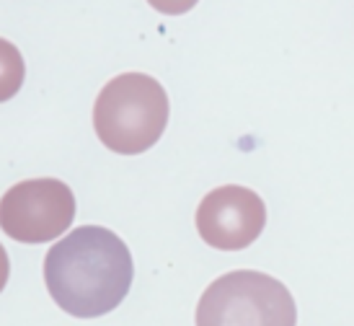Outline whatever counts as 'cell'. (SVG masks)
Wrapping results in <instances>:
<instances>
[{"label":"cell","mask_w":354,"mask_h":326,"mask_svg":"<svg viewBox=\"0 0 354 326\" xmlns=\"http://www.w3.org/2000/svg\"><path fill=\"white\" fill-rule=\"evenodd\" d=\"M135 264L127 244L101 226H80L47 251L44 282L65 314L104 316L127 298Z\"/></svg>","instance_id":"1"},{"label":"cell","mask_w":354,"mask_h":326,"mask_svg":"<svg viewBox=\"0 0 354 326\" xmlns=\"http://www.w3.org/2000/svg\"><path fill=\"white\" fill-rule=\"evenodd\" d=\"M168 125L166 89L145 73H122L101 89L93 107L99 140L119 156H140Z\"/></svg>","instance_id":"2"},{"label":"cell","mask_w":354,"mask_h":326,"mask_svg":"<svg viewBox=\"0 0 354 326\" xmlns=\"http://www.w3.org/2000/svg\"><path fill=\"white\" fill-rule=\"evenodd\" d=\"M297 308L279 280L238 269L217 277L202 293L197 326H295Z\"/></svg>","instance_id":"3"},{"label":"cell","mask_w":354,"mask_h":326,"mask_svg":"<svg viewBox=\"0 0 354 326\" xmlns=\"http://www.w3.org/2000/svg\"><path fill=\"white\" fill-rule=\"evenodd\" d=\"M75 217L73 189L59 179H26L0 197V228L19 244L59 238Z\"/></svg>","instance_id":"4"},{"label":"cell","mask_w":354,"mask_h":326,"mask_svg":"<svg viewBox=\"0 0 354 326\" xmlns=\"http://www.w3.org/2000/svg\"><path fill=\"white\" fill-rule=\"evenodd\" d=\"M266 226L264 199L254 189L227 184L207 194L197 208L202 241L220 251H241L261 236Z\"/></svg>","instance_id":"5"},{"label":"cell","mask_w":354,"mask_h":326,"mask_svg":"<svg viewBox=\"0 0 354 326\" xmlns=\"http://www.w3.org/2000/svg\"><path fill=\"white\" fill-rule=\"evenodd\" d=\"M24 75H26V65L16 44L0 37V104L10 101L24 86Z\"/></svg>","instance_id":"6"},{"label":"cell","mask_w":354,"mask_h":326,"mask_svg":"<svg viewBox=\"0 0 354 326\" xmlns=\"http://www.w3.org/2000/svg\"><path fill=\"white\" fill-rule=\"evenodd\" d=\"M150 8H156L163 16H181L197 6L199 0H148Z\"/></svg>","instance_id":"7"},{"label":"cell","mask_w":354,"mask_h":326,"mask_svg":"<svg viewBox=\"0 0 354 326\" xmlns=\"http://www.w3.org/2000/svg\"><path fill=\"white\" fill-rule=\"evenodd\" d=\"M8 275H10V262H8V254H6L3 244H0V293H3V287L8 282Z\"/></svg>","instance_id":"8"}]
</instances>
